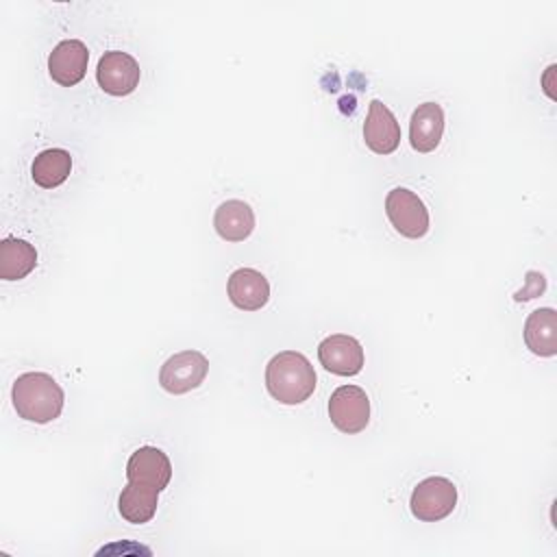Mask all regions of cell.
Wrapping results in <instances>:
<instances>
[{
	"label": "cell",
	"mask_w": 557,
	"mask_h": 557,
	"mask_svg": "<svg viewBox=\"0 0 557 557\" xmlns=\"http://www.w3.org/2000/svg\"><path fill=\"white\" fill-rule=\"evenodd\" d=\"M11 400L22 420L48 424L61 416L65 394L50 374L24 372L13 383Z\"/></svg>",
	"instance_id": "obj_1"
},
{
	"label": "cell",
	"mask_w": 557,
	"mask_h": 557,
	"mask_svg": "<svg viewBox=\"0 0 557 557\" xmlns=\"http://www.w3.org/2000/svg\"><path fill=\"white\" fill-rule=\"evenodd\" d=\"M265 387L283 405H300L315 389V370L298 350H283L265 366Z\"/></svg>",
	"instance_id": "obj_2"
},
{
	"label": "cell",
	"mask_w": 557,
	"mask_h": 557,
	"mask_svg": "<svg viewBox=\"0 0 557 557\" xmlns=\"http://www.w3.org/2000/svg\"><path fill=\"white\" fill-rule=\"evenodd\" d=\"M385 213L392 226L409 239H420L429 233L431 220L424 202L407 187H394L385 196Z\"/></svg>",
	"instance_id": "obj_3"
},
{
	"label": "cell",
	"mask_w": 557,
	"mask_h": 557,
	"mask_svg": "<svg viewBox=\"0 0 557 557\" xmlns=\"http://www.w3.org/2000/svg\"><path fill=\"white\" fill-rule=\"evenodd\" d=\"M457 505V487L446 476H429L420 481L409 498L411 513L422 522H437L453 513Z\"/></svg>",
	"instance_id": "obj_4"
},
{
	"label": "cell",
	"mask_w": 557,
	"mask_h": 557,
	"mask_svg": "<svg viewBox=\"0 0 557 557\" xmlns=\"http://www.w3.org/2000/svg\"><path fill=\"white\" fill-rule=\"evenodd\" d=\"M209 372V359L200 350H181L165 359L159 370V385L170 394H187L200 387Z\"/></svg>",
	"instance_id": "obj_5"
},
{
	"label": "cell",
	"mask_w": 557,
	"mask_h": 557,
	"mask_svg": "<svg viewBox=\"0 0 557 557\" xmlns=\"http://www.w3.org/2000/svg\"><path fill=\"white\" fill-rule=\"evenodd\" d=\"M329 418L342 433H361L370 422V398L359 385H339L329 398Z\"/></svg>",
	"instance_id": "obj_6"
},
{
	"label": "cell",
	"mask_w": 557,
	"mask_h": 557,
	"mask_svg": "<svg viewBox=\"0 0 557 557\" xmlns=\"http://www.w3.org/2000/svg\"><path fill=\"white\" fill-rule=\"evenodd\" d=\"M141 78L139 63L135 57L122 50H109L100 57L98 70H96V81L100 89L109 96H128L137 89Z\"/></svg>",
	"instance_id": "obj_7"
},
{
	"label": "cell",
	"mask_w": 557,
	"mask_h": 557,
	"mask_svg": "<svg viewBox=\"0 0 557 557\" xmlns=\"http://www.w3.org/2000/svg\"><path fill=\"white\" fill-rule=\"evenodd\" d=\"M318 359L324 370L337 376H355L363 368V348L352 335L335 333L320 342Z\"/></svg>",
	"instance_id": "obj_8"
},
{
	"label": "cell",
	"mask_w": 557,
	"mask_h": 557,
	"mask_svg": "<svg viewBox=\"0 0 557 557\" xmlns=\"http://www.w3.org/2000/svg\"><path fill=\"white\" fill-rule=\"evenodd\" d=\"M89 50L81 39H63L59 41L48 57V72L54 83L63 87H72L81 83L87 74Z\"/></svg>",
	"instance_id": "obj_9"
},
{
	"label": "cell",
	"mask_w": 557,
	"mask_h": 557,
	"mask_svg": "<svg viewBox=\"0 0 557 557\" xmlns=\"http://www.w3.org/2000/svg\"><path fill=\"white\" fill-rule=\"evenodd\" d=\"M126 479L163 492L172 479L170 457L157 446H141L126 461Z\"/></svg>",
	"instance_id": "obj_10"
},
{
	"label": "cell",
	"mask_w": 557,
	"mask_h": 557,
	"mask_svg": "<svg viewBox=\"0 0 557 557\" xmlns=\"http://www.w3.org/2000/svg\"><path fill=\"white\" fill-rule=\"evenodd\" d=\"M366 146L376 154H392L400 144V124L394 113L381 102L372 100L363 122Z\"/></svg>",
	"instance_id": "obj_11"
},
{
	"label": "cell",
	"mask_w": 557,
	"mask_h": 557,
	"mask_svg": "<svg viewBox=\"0 0 557 557\" xmlns=\"http://www.w3.org/2000/svg\"><path fill=\"white\" fill-rule=\"evenodd\" d=\"M228 300L242 311H259L270 300L268 278L252 268H237L226 283Z\"/></svg>",
	"instance_id": "obj_12"
},
{
	"label": "cell",
	"mask_w": 557,
	"mask_h": 557,
	"mask_svg": "<svg viewBox=\"0 0 557 557\" xmlns=\"http://www.w3.org/2000/svg\"><path fill=\"white\" fill-rule=\"evenodd\" d=\"M444 135V111L437 102H422L409 120V144L418 152H431Z\"/></svg>",
	"instance_id": "obj_13"
},
{
	"label": "cell",
	"mask_w": 557,
	"mask_h": 557,
	"mask_svg": "<svg viewBox=\"0 0 557 557\" xmlns=\"http://www.w3.org/2000/svg\"><path fill=\"white\" fill-rule=\"evenodd\" d=\"M215 233L226 242H244L255 231V211L248 202L231 198L224 200L213 215Z\"/></svg>",
	"instance_id": "obj_14"
},
{
	"label": "cell",
	"mask_w": 557,
	"mask_h": 557,
	"mask_svg": "<svg viewBox=\"0 0 557 557\" xmlns=\"http://www.w3.org/2000/svg\"><path fill=\"white\" fill-rule=\"evenodd\" d=\"M524 344L537 357L557 352V313L550 307L535 309L524 322Z\"/></svg>",
	"instance_id": "obj_15"
},
{
	"label": "cell",
	"mask_w": 557,
	"mask_h": 557,
	"mask_svg": "<svg viewBox=\"0 0 557 557\" xmlns=\"http://www.w3.org/2000/svg\"><path fill=\"white\" fill-rule=\"evenodd\" d=\"M159 505V490L128 481L117 498L120 516L131 524H146L154 518Z\"/></svg>",
	"instance_id": "obj_16"
},
{
	"label": "cell",
	"mask_w": 557,
	"mask_h": 557,
	"mask_svg": "<svg viewBox=\"0 0 557 557\" xmlns=\"http://www.w3.org/2000/svg\"><path fill=\"white\" fill-rule=\"evenodd\" d=\"M37 265V250L33 244L4 237L0 242V278L2 281H20L28 276Z\"/></svg>",
	"instance_id": "obj_17"
},
{
	"label": "cell",
	"mask_w": 557,
	"mask_h": 557,
	"mask_svg": "<svg viewBox=\"0 0 557 557\" xmlns=\"http://www.w3.org/2000/svg\"><path fill=\"white\" fill-rule=\"evenodd\" d=\"M72 172V157L67 150L63 148H48L41 150L30 165V176L33 181L44 187V189H52L59 187L61 183H65V178Z\"/></svg>",
	"instance_id": "obj_18"
},
{
	"label": "cell",
	"mask_w": 557,
	"mask_h": 557,
	"mask_svg": "<svg viewBox=\"0 0 557 557\" xmlns=\"http://www.w3.org/2000/svg\"><path fill=\"white\" fill-rule=\"evenodd\" d=\"M544 287H546V278H544V274H540V272H535V270H529L527 272V287H522L520 292H516L513 294V300H529V298H535V296H540L542 292H544Z\"/></svg>",
	"instance_id": "obj_19"
}]
</instances>
